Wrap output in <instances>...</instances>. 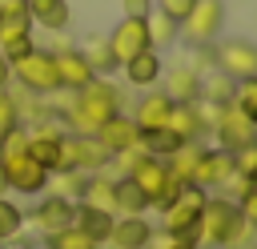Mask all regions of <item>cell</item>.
Segmentation results:
<instances>
[{"mask_svg":"<svg viewBox=\"0 0 257 249\" xmlns=\"http://www.w3.org/2000/svg\"><path fill=\"white\" fill-rule=\"evenodd\" d=\"M120 72H124L128 84H137V88H157V84H161V52H157V48H145V52L133 56L128 64H120Z\"/></svg>","mask_w":257,"mask_h":249,"instance_id":"16","label":"cell"},{"mask_svg":"<svg viewBox=\"0 0 257 249\" xmlns=\"http://www.w3.org/2000/svg\"><path fill=\"white\" fill-rule=\"evenodd\" d=\"M8 193V177H4V165H0V197Z\"/></svg>","mask_w":257,"mask_h":249,"instance_id":"42","label":"cell"},{"mask_svg":"<svg viewBox=\"0 0 257 249\" xmlns=\"http://www.w3.org/2000/svg\"><path fill=\"white\" fill-rule=\"evenodd\" d=\"M76 205H88V209H104V213H116V197H112V181L108 177H84L80 185V197Z\"/></svg>","mask_w":257,"mask_h":249,"instance_id":"21","label":"cell"},{"mask_svg":"<svg viewBox=\"0 0 257 249\" xmlns=\"http://www.w3.org/2000/svg\"><path fill=\"white\" fill-rule=\"evenodd\" d=\"M44 249H100L88 233H80L76 225H68V229H56V233H48L44 237Z\"/></svg>","mask_w":257,"mask_h":249,"instance_id":"27","label":"cell"},{"mask_svg":"<svg viewBox=\"0 0 257 249\" xmlns=\"http://www.w3.org/2000/svg\"><path fill=\"white\" fill-rule=\"evenodd\" d=\"M104 40H108V52H112L116 68L128 64L133 56H141L145 48H153V44H149V28H145V16H124Z\"/></svg>","mask_w":257,"mask_h":249,"instance_id":"7","label":"cell"},{"mask_svg":"<svg viewBox=\"0 0 257 249\" xmlns=\"http://www.w3.org/2000/svg\"><path fill=\"white\" fill-rule=\"evenodd\" d=\"M8 12H28V0H0V16Z\"/></svg>","mask_w":257,"mask_h":249,"instance_id":"39","label":"cell"},{"mask_svg":"<svg viewBox=\"0 0 257 249\" xmlns=\"http://www.w3.org/2000/svg\"><path fill=\"white\" fill-rule=\"evenodd\" d=\"M253 241H257V229L241 217V221L233 225V233L225 237V245H221V249H253Z\"/></svg>","mask_w":257,"mask_h":249,"instance_id":"34","label":"cell"},{"mask_svg":"<svg viewBox=\"0 0 257 249\" xmlns=\"http://www.w3.org/2000/svg\"><path fill=\"white\" fill-rule=\"evenodd\" d=\"M12 80H20V88L32 92V96L56 92L60 88V80H56V56L48 48H32L28 56L12 60Z\"/></svg>","mask_w":257,"mask_h":249,"instance_id":"3","label":"cell"},{"mask_svg":"<svg viewBox=\"0 0 257 249\" xmlns=\"http://www.w3.org/2000/svg\"><path fill=\"white\" fill-rule=\"evenodd\" d=\"M124 4V16H149L153 12V0H120Z\"/></svg>","mask_w":257,"mask_h":249,"instance_id":"38","label":"cell"},{"mask_svg":"<svg viewBox=\"0 0 257 249\" xmlns=\"http://www.w3.org/2000/svg\"><path fill=\"white\" fill-rule=\"evenodd\" d=\"M120 112V88L112 84V80H104V76H96V80H88L80 92H72V104H68V129L72 133H80V137H92L104 120H112Z\"/></svg>","mask_w":257,"mask_h":249,"instance_id":"1","label":"cell"},{"mask_svg":"<svg viewBox=\"0 0 257 249\" xmlns=\"http://www.w3.org/2000/svg\"><path fill=\"white\" fill-rule=\"evenodd\" d=\"M16 125H20V100H16L8 88H0V141H4Z\"/></svg>","mask_w":257,"mask_h":249,"instance_id":"32","label":"cell"},{"mask_svg":"<svg viewBox=\"0 0 257 249\" xmlns=\"http://www.w3.org/2000/svg\"><path fill=\"white\" fill-rule=\"evenodd\" d=\"M173 104H189V100H197L201 96V76L193 72V68H185V64H177V68H169L165 72V88H161Z\"/></svg>","mask_w":257,"mask_h":249,"instance_id":"17","label":"cell"},{"mask_svg":"<svg viewBox=\"0 0 257 249\" xmlns=\"http://www.w3.org/2000/svg\"><path fill=\"white\" fill-rule=\"evenodd\" d=\"M233 169H237V173H241L249 185H257V141L233 153Z\"/></svg>","mask_w":257,"mask_h":249,"instance_id":"33","label":"cell"},{"mask_svg":"<svg viewBox=\"0 0 257 249\" xmlns=\"http://www.w3.org/2000/svg\"><path fill=\"white\" fill-rule=\"evenodd\" d=\"M205 189L201 185H181V193H177V201L161 213L165 217V233L173 237V241H193L197 245V221H201V209H205Z\"/></svg>","mask_w":257,"mask_h":249,"instance_id":"2","label":"cell"},{"mask_svg":"<svg viewBox=\"0 0 257 249\" xmlns=\"http://www.w3.org/2000/svg\"><path fill=\"white\" fill-rule=\"evenodd\" d=\"M80 52H84V60L92 64V72H96V76L116 72V60H112V52H108V40H104V36H92V40H88Z\"/></svg>","mask_w":257,"mask_h":249,"instance_id":"26","label":"cell"},{"mask_svg":"<svg viewBox=\"0 0 257 249\" xmlns=\"http://www.w3.org/2000/svg\"><path fill=\"white\" fill-rule=\"evenodd\" d=\"M8 80H12V64L0 56V88H8Z\"/></svg>","mask_w":257,"mask_h":249,"instance_id":"40","label":"cell"},{"mask_svg":"<svg viewBox=\"0 0 257 249\" xmlns=\"http://www.w3.org/2000/svg\"><path fill=\"white\" fill-rule=\"evenodd\" d=\"M112 221H116V213L88 209V205H76V213H72V225H76L80 233H88L96 245H104V241H108V233H112Z\"/></svg>","mask_w":257,"mask_h":249,"instance_id":"19","label":"cell"},{"mask_svg":"<svg viewBox=\"0 0 257 249\" xmlns=\"http://www.w3.org/2000/svg\"><path fill=\"white\" fill-rule=\"evenodd\" d=\"M52 56H56V80H60V88L80 92L88 80H96V72H92V64L84 60L80 48H56Z\"/></svg>","mask_w":257,"mask_h":249,"instance_id":"12","label":"cell"},{"mask_svg":"<svg viewBox=\"0 0 257 249\" xmlns=\"http://www.w3.org/2000/svg\"><path fill=\"white\" fill-rule=\"evenodd\" d=\"M233 205H237V213L257 229V185H245V189H241V197H237Z\"/></svg>","mask_w":257,"mask_h":249,"instance_id":"35","label":"cell"},{"mask_svg":"<svg viewBox=\"0 0 257 249\" xmlns=\"http://www.w3.org/2000/svg\"><path fill=\"white\" fill-rule=\"evenodd\" d=\"M209 133L217 137V149H225V153H237V149H245V145L257 141V125H253L245 112H237L233 104H225V108L217 112V120H213Z\"/></svg>","mask_w":257,"mask_h":249,"instance_id":"8","label":"cell"},{"mask_svg":"<svg viewBox=\"0 0 257 249\" xmlns=\"http://www.w3.org/2000/svg\"><path fill=\"white\" fill-rule=\"evenodd\" d=\"M237 112H245L253 125H257V76H249V80H237L233 84V100H229Z\"/></svg>","mask_w":257,"mask_h":249,"instance_id":"29","label":"cell"},{"mask_svg":"<svg viewBox=\"0 0 257 249\" xmlns=\"http://www.w3.org/2000/svg\"><path fill=\"white\" fill-rule=\"evenodd\" d=\"M213 68L225 72L229 80H249V76H257V44H253V40H241V36L217 44V48H213Z\"/></svg>","mask_w":257,"mask_h":249,"instance_id":"5","label":"cell"},{"mask_svg":"<svg viewBox=\"0 0 257 249\" xmlns=\"http://www.w3.org/2000/svg\"><path fill=\"white\" fill-rule=\"evenodd\" d=\"M28 36H32V16H28V12H8V16H0V44L28 40Z\"/></svg>","mask_w":257,"mask_h":249,"instance_id":"28","label":"cell"},{"mask_svg":"<svg viewBox=\"0 0 257 249\" xmlns=\"http://www.w3.org/2000/svg\"><path fill=\"white\" fill-rule=\"evenodd\" d=\"M0 165H4V177H8V189L12 193H24V197H32V193H44L48 189V169H40L28 153H20V157H0Z\"/></svg>","mask_w":257,"mask_h":249,"instance_id":"9","label":"cell"},{"mask_svg":"<svg viewBox=\"0 0 257 249\" xmlns=\"http://www.w3.org/2000/svg\"><path fill=\"white\" fill-rule=\"evenodd\" d=\"M233 173H237V169H233V153H225V149H205L201 161H197V169H193V181H189V185H201L205 193H209V189H225V181H229Z\"/></svg>","mask_w":257,"mask_h":249,"instance_id":"10","label":"cell"},{"mask_svg":"<svg viewBox=\"0 0 257 249\" xmlns=\"http://www.w3.org/2000/svg\"><path fill=\"white\" fill-rule=\"evenodd\" d=\"M169 112H173V100L161 88H145V96L133 108V125H137V133H153V129L169 125Z\"/></svg>","mask_w":257,"mask_h":249,"instance_id":"13","label":"cell"},{"mask_svg":"<svg viewBox=\"0 0 257 249\" xmlns=\"http://www.w3.org/2000/svg\"><path fill=\"white\" fill-rule=\"evenodd\" d=\"M153 233L157 229L145 217H116L112 221V233H108V245L112 249H149Z\"/></svg>","mask_w":257,"mask_h":249,"instance_id":"15","label":"cell"},{"mask_svg":"<svg viewBox=\"0 0 257 249\" xmlns=\"http://www.w3.org/2000/svg\"><path fill=\"white\" fill-rule=\"evenodd\" d=\"M0 249H4V245H0Z\"/></svg>","mask_w":257,"mask_h":249,"instance_id":"43","label":"cell"},{"mask_svg":"<svg viewBox=\"0 0 257 249\" xmlns=\"http://www.w3.org/2000/svg\"><path fill=\"white\" fill-rule=\"evenodd\" d=\"M92 137H96V145H100L108 157H116V153L137 149V145H141V133H137V125H133V116H128V112H116V116H112V120H104Z\"/></svg>","mask_w":257,"mask_h":249,"instance_id":"11","label":"cell"},{"mask_svg":"<svg viewBox=\"0 0 257 249\" xmlns=\"http://www.w3.org/2000/svg\"><path fill=\"white\" fill-rule=\"evenodd\" d=\"M153 8H157V12H165L169 20H177V24H181V20L193 12V0H153Z\"/></svg>","mask_w":257,"mask_h":249,"instance_id":"36","label":"cell"},{"mask_svg":"<svg viewBox=\"0 0 257 249\" xmlns=\"http://www.w3.org/2000/svg\"><path fill=\"white\" fill-rule=\"evenodd\" d=\"M72 213H76V201H64V197H44L36 209H32V221H36V229L48 237V233H56V229H68L72 225Z\"/></svg>","mask_w":257,"mask_h":249,"instance_id":"14","label":"cell"},{"mask_svg":"<svg viewBox=\"0 0 257 249\" xmlns=\"http://www.w3.org/2000/svg\"><path fill=\"white\" fill-rule=\"evenodd\" d=\"M112 197H116V217H145V209H149V197L141 193V185L133 177L112 181Z\"/></svg>","mask_w":257,"mask_h":249,"instance_id":"20","label":"cell"},{"mask_svg":"<svg viewBox=\"0 0 257 249\" xmlns=\"http://www.w3.org/2000/svg\"><path fill=\"white\" fill-rule=\"evenodd\" d=\"M32 48H36V44H32V36H28V40H12V44H0V56L12 64V60H20V56H28Z\"/></svg>","mask_w":257,"mask_h":249,"instance_id":"37","label":"cell"},{"mask_svg":"<svg viewBox=\"0 0 257 249\" xmlns=\"http://www.w3.org/2000/svg\"><path fill=\"white\" fill-rule=\"evenodd\" d=\"M165 129H173L181 141H197V137L205 133V129H201V116H197V108H193V100H189V104H173Z\"/></svg>","mask_w":257,"mask_h":249,"instance_id":"22","label":"cell"},{"mask_svg":"<svg viewBox=\"0 0 257 249\" xmlns=\"http://www.w3.org/2000/svg\"><path fill=\"white\" fill-rule=\"evenodd\" d=\"M28 16L44 32H64L72 12H68V0H28Z\"/></svg>","mask_w":257,"mask_h":249,"instance_id":"18","label":"cell"},{"mask_svg":"<svg viewBox=\"0 0 257 249\" xmlns=\"http://www.w3.org/2000/svg\"><path fill=\"white\" fill-rule=\"evenodd\" d=\"M48 185H52V197L76 201V197H80V185H84V177H80V173H52V177H48Z\"/></svg>","mask_w":257,"mask_h":249,"instance_id":"31","label":"cell"},{"mask_svg":"<svg viewBox=\"0 0 257 249\" xmlns=\"http://www.w3.org/2000/svg\"><path fill=\"white\" fill-rule=\"evenodd\" d=\"M145 28H149V44H153V48H169V44L181 36V24H177V20H169V16H165V12H157V8L145 16Z\"/></svg>","mask_w":257,"mask_h":249,"instance_id":"23","label":"cell"},{"mask_svg":"<svg viewBox=\"0 0 257 249\" xmlns=\"http://www.w3.org/2000/svg\"><path fill=\"white\" fill-rule=\"evenodd\" d=\"M169 249H201V245H193V241H173Z\"/></svg>","mask_w":257,"mask_h":249,"instance_id":"41","label":"cell"},{"mask_svg":"<svg viewBox=\"0 0 257 249\" xmlns=\"http://www.w3.org/2000/svg\"><path fill=\"white\" fill-rule=\"evenodd\" d=\"M241 221L237 205L229 197H205V209H201V221H197V245H225V237L233 233V225Z\"/></svg>","mask_w":257,"mask_h":249,"instance_id":"4","label":"cell"},{"mask_svg":"<svg viewBox=\"0 0 257 249\" xmlns=\"http://www.w3.org/2000/svg\"><path fill=\"white\" fill-rule=\"evenodd\" d=\"M20 225H24V209H20L16 201L0 197V245H4V241H12V237L20 233Z\"/></svg>","mask_w":257,"mask_h":249,"instance_id":"30","label":"cell"},{"mask_svg":"<svg viewBox=\"0 0 257 249\" xmlns=\"http://www.w3.org/2000/svg\"><path fill=\"white\" fill-rule=\"evenodd\" d=\"M181 145H185V141H181L173 129H153V133H141V149H145L149 157H161V161H169Z\"/></svg>","mask_w":257,"mask_h":249,"instance_id":"24","label":"cell"},{"mask_svg":"<svg viewBox=\"0 0 257 249\" xmlns=\"http://www.w3.org/2000/svg\"><path fill=\"white\" fill-rule=\"evenodd\" d=\"M225 24V0H193V12L181 20V36L189 44H213Z\"/></svg>","mask_w":257,"mask_h":249,"instance_id":"6","label":"cell"},{"mask_svg":"<svg viewBox=\"0 0 257 249\" xmlns=\"http://www.w3.org/2000/svg\"><path fill=\"white\" fill-rule=\"evenodd\" d=\"M233 84L237 80H229L225 72H209V76H201V100H209V104H229L233 100Z\"/></svg>","mask_w":257,"mask_h":249,"instance_id":"25","label":"cell"}]
</instances>
